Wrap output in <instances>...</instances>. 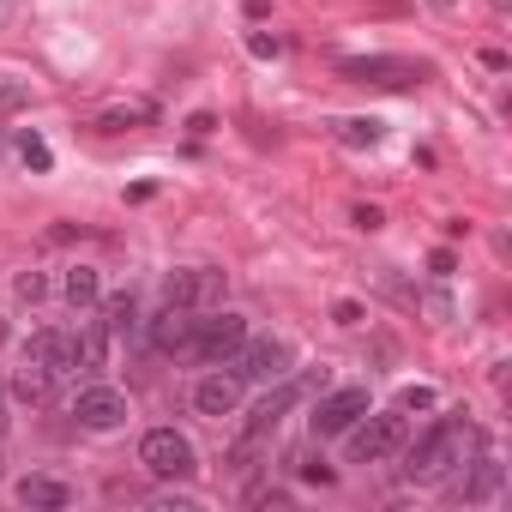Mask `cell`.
Segmentation results:
<instances>
[{
  "instance_id": "obj_1",
  "label": "cell",
  "mask_w": 512,
  "mask_h": 512,
  "mask_svg": "<svg viewBox=\"0 0 512 512\" xmlns=\"http://www.w3.org/2000/svg\"><path fill=\"white\" fill-rule=\"evenodd\" d=\"M470 440H476L470 428H458V422H434L416 446H398V452H404V464H398V470H404L410 482H434V476H446L452 464H464Z\"/></svg>"
},
{
  "instance_id": "obj_2",
  "label": "cell",
  "mask_w": 512,
  "mask_h": 512,
  "mask_svg": "<svg viewBox=\"0 0 512 512\" xmlns=\"http://www.w3.org/2000/svg\"><path fill=\"white\" fill-rule=\"evenodd\" d=\"M344 434H350V458L356 464H380V458H392L410 440V422H404V410H380V416L350 422Z\"/></svg>"
},
{
  "instance_id": "obj_3",
  "label": "cell",
  "mask_w": 512,
  "mask_h": 512,
  "mask_svg": "<svg viewBox=\"0 0 512 512\" xmlns=\"http://www.w3.org/2000/svg\"><path fill=\"white\" fill-rule=\"evenodd\" d=\"M139 464H145L157 482H187V476L199 470V452H193L187 434H175V428H151V434L139 440Z\"/></svg>"
},
{
  "instance_id": "obj_4",
  "label": "cell",
  "mask_w": 512,
  "mask_h": 512,
  "mask_svg": "<svg viewBox=\"0 0 512 512\" xmlns=\"http://www.w3.org/2000/svg\"><path fill=\"white\" fill-rule=\"evenodd\" d=\"M290 344L284 338H247L235 356H229V374L241 380V386H272V380H284L290 374Z\"/></svg>"
},
{
  "instance_id": "obj_5",
  "label": "cell",
  "mask_w": 512,
  "mask_h": 512,
  "mask_svg": "<svg viewBox=\"0 0 512 512\" xmlns=\"http://www.w3.org/2000/svg\"><path fill=\"white\" fill-rule=\"evenodd\" d=\"M241 344H247V320L229 314V308H205L199 326H193V350H187V356H199V362H229Z\"/></svg>"
},
{
  "instance_id": "obj_6",
  "label": "cell",
  "mask_w": 512,
  "mask_h": 512,
  "mask_svg": "<svg viewBox=\"0 0 512 512\" xmlns=\"http://www.w3.org/2000/svg\"><path fill=\"white\" fill-rule=\"evenodd\" d=\"M223 290H229V278H223L217 266H181V272H169V284H163V296H169L175 308H193V314L223 308Z\"/></svg>"
},
{
  "instance_id": "obj_7",
  "label": "cell",
  "mask_w": 512,
  "mask_h": 512,
  "mask_svg": "<svg viewBox=\"0 0 512 512\" xmlns=\"http://www.w3.org/2000/svg\"><path fill=\"white\" fill-rule=\"evenodd\" d=\"M368 416V392L362 386H338V392H326L320 404H314V416H308V428L326 440V434H344L350 422H362Z\"/></svg>"
},
{
  "instance_id": "obj_8",
  "label": "cell",
  "mask_w": 512,
  "mask_h": 512,
  "mask_svg": "<svg viewBox=\"0 0 512 512\" xmlns=\"http://www.w3.org/2000/svg\"><path fill=\"white\" fill-rule=\"evenodd\" d=\"M73 416H79V428H91V434H115V428L127 422V392H115V386H85L79 404H73Z\"/></svg>"
},
{
  "instance_id": "obj_9",
  "label": "cell",
  "mask_w": 512,
  "mask_h": 512,
  "mask_svg": "<svg viewBox=\"0 0 512 512\" xmlns=\"http://www.w3.org/2000/svg\"><path fill=\"white\" fill-rule=\"evenodd\" d=\"M344 73H350L356 85H380V91H410V85H422V67H410V61H386V55L344 61Z\"/></svg>"
},
{
  "instance_id": "obj_10",
  "label": "cell",
  "mask_w": 512,
  "mask_h": 512,
  "mask_svg": "<svg viewBox=\"0 0 512 512\" xmlns=\"http://www.w3.org/2000/svg\"><path fill=\"white\" fill-rule=\"evenodd\" d=\"M302 392H308V386L284 374V380H278V392H266V398H260V410L247 416V428H241V434H260V440H266V434H272V428H278L296 404H302Z\"/></svg>"
},
{
  "instance_id": "obj_11",
  "label": "cell",
  "mask_w": 512,
  "mask_h": 512,
  "mask_svg": "<svg viewBox=\"0 0 512 512\" xmlns=\"http://www.w3.org/2000/svg\"><path fill=\"white\" fill-rule=\"evenodd\" d=\"M193 326H199V314L169 302V308L151 320V344H157L163 356H187V350H193Z\"/></svg>"
},
{
  "instance_id": "obj_12",
  "label": "cell",
  "mask_w": 512,
  "mask_h": 512,
  "mask_svg": "<svg viewBox=\"0 0 512 512\" xmlns=\"http://www.w3.org/2000/svg\"><path fill=\"white\" fill-rule=\"evenodd\" d=\"M193 410H199V416H217V422L235 416V410H241V380H235V374H205V380L193 386Z\"/></svg>"
},
{
  "instance_id": "obj_13",
  "label": "cell",
  "mask_w": 512,
  "mask_h": 512,
  "mask_svg": "<svg viewBox=\"0 0 512 512\" xmlns=\"http://www.w3.org/2000/svg\"><path fill=\"white\" fill-rule=\"evenodd\" d=\"M500 476H506V470H500V458L476 440V470H470V482H458L452 494H458V500H470V506H482V500H494V494H500Z\"/></svg>"
},
{
  "instance_id": "obj_14",
  "label": "cell",
  "mask_w": 512,
  "mask_h": 512,
  "mask_svg": "<svg viewBox=\"0 0 512 512\" xmlns=\"http://www.w3.org/2000/svg\"><path fill=\"white\" fill-rule=\"evenodd\" d=\"M103 362H109V326L91 320L73 332V374H103Z\"/></svg>"
},
{
  "instance_id": "obj_15",
  "label": "cell",
  "mask_w": 512,
  "mask_h": 512,
  "mask_svg": "<svg viewBox=\"0 0 512 512\" xmlns=\"http://www.w3.org/2000/svg\"><path fill=\"white\" fill-rule=\"evenodd\" d=\"M25 356H31V362H43L49 374H73V338H67V332H55V326H43V332H31V344H25Z\"/></svg>"
},
{
  "instance_id": "obj_16",
  "label": "cell",
  "mask_w": 512,
  "mask_h": 512,
  "mask_svg": "<svg viewBox=\"0 0 512 512\" xmlns=\"http://www.w3.org/2000/svg\"><path fill=\"white\" fill-rule=\"evenodd\" d=\"M7 392H13L19 404H49V398H55V374H49L43 362H31V356H25V368H13Z\"/></svg>"
},
{
  "instance_id": "obj_17",
  "label": "cell",
  "mask_w": 512,
  "mask_h": 512,
  "mask_svg": "<svg viewBox=\"0 0 512 512\" xmlns=\"http://www.w3.org/2000/svg\"><path fill=\"white\" fill-rule=\"evenodd\" d=\"M13 494H19V506H37V512H61V506L73 500V488H67L61 476H25Z\"/></svg>"
},
{
  "instance_id": "obj_18",
  "label": "cell",
  "mask_w": 512,
  "mask_h": 512,
  "mask_svg": "<svg viewBox=\"0 0 512 512\" xmlns=\"http://www.w3.org/2000/svg\"><path fill=\"white\" fill-rule=\"evenodd\" d=\"M61 296H67V302H73V308H91V302H97V296H103V278H97V272H91V266H73V272H67V278H61Z\"/></svg>"
},
{
  "instance_id": "obj_19",
  "label": "cell",
  "mask_w": 512,
  "mask_h": 512,
  "mask_svg": "<svg viewBox=\"0 0 512 512\" xmlns=\"http://www.w3.org/2000/svg\"><path fill=\"white\" fill-rule=\"evenodd\" d=\"M332 133H338V145H350V151L380 145V121H368V115H344V121H332Z\"/></svg>"
},
{
  "instance_id": "obj_20",
  "label": "cell",
  "mask_w": 512,
  "mask_h": 512,
  "mask_svg": "<svg viewBox=\"0 0 512 512\" xmlns=\"http://www.w3.org/2000/svg\"><path fill=\"white\" fill-rule=\"evenodd\" d=\"M133 320H139V302H133V290H121V296H109V302H103V326H109V332H127Z\"/></svg>"
},
{
  "instance_id": "obj_21",
  "label": "cell",
  "mask_w": 512,
  "mask_h": 512,
  "mask_svg": "<svg viewBox=\"0 0 512 512\" xmlns=\"http://www.w3.org/2000/svg\"><path fill=\"white\" fill-rule=\"evenodd\" d=\"M13 290H19V302H31V308H37V302L49 296V278H43V272H19V278H13Z\"/></svg>"
},
{
  "instance_id": "obj_22",
  "label": "cell",
  "mask_w": 512,
  "mask_h": 512,
  "mask_svg": "<svg viewBox=\"0 0 512 512\" xmlns=\"http://www.w3.org/2000/svg\"><path fill=\"white\" fill-rule=\"evenodd\" d=\"M145 115H151V109H145V103H133V109H109L97 127H103V133H121V127H133V121H145Z\"/></svg>"
},
{
  "instance_id": "obj_23",
  "label": "cell",
  "mask_w": 512,
  "mask_h": 512,
  "mask_svg": "<svg viewBox=\"0 0 512 512\" xmlns=\"http://www.w3.org/2000/svg\"><path fill=\"white\" fill-rule=\"evenodd\" d=\"M19 151H25V163H31V169H49V145H43L37 133H25V139H19Z\"/></svg>"
},
{
  "instance_id": "obj_24",
  "label": "cell",
  "mask_w": 512,
  "mask_h": 512,
  "mask_svg": "<svg viewBox=\"0 0 512 512\" xmlns=\"http://www.w3.org/2000/svg\"><path fill=\"white\" fill-rule=\"evenodd\" d=\"M398 410H434V392H428V386H404Z\"/></svg>"
},
{
  "instance_id": "obj_25",
  "label": "cell",
  "mask_w": 512,
  "mask_h": 512,
  "mask_svg": "<svg viewBox=\"0 0 512 512\" xmlns=\"http://www.w3.org/2000/svg\"><path fill=\"white\" fill-rule=\"evenodd\" d=\"M302 476H308V482H320V488H326V482H338V476H332V464H326V458H320V464H314V458H302Z\"/></svg>"
},
{
  "instance_id": "obj_26",
  "label": "cell",
  "mask_w": 512,
  "mask_h": 512,
  "mask_svg": "<svg viewBox=\"0 0 512 512\" xmlns=\"http://www.w3.org/2000/svg\"><path fill=\"white\" fill-rule=\"evenodd\" d=\"M247 49H253V55H278V37H266V31H253V37H247Z\"/></svg>"
},
{
  "instance_id": "obj_27",
  "label": "cell",
  "mask_w": 512,
  "mask_h": 512,
  "mask_svg": "<svg viewBox=\"0 0 512 512\" xmlns=\"http://www.w3.org/2000/svg\"><path fill=\"white\" fill-rule=\"evenodd\" d=\"M380 223H386V217H380L374 205H356V229H380Z\"/></svg>"
},
{
  "instance_id": "obj_28",
  "label": "cell",
  "mask_w": 512,
  "mask_h": 512,
  "mask_svg": "<svg viewBox=\"0 0 512 512\" xmlns=\"http://www.w3.org/2000/svg\"><path fill=\"white\" fill-rule=\"evenodd\" d=\"M428 266H434V278H452V266H458V260H452V253H446V247H440V253H434V260H428Z\"/></svg>"
},
{
  "instance_id": "obj_29",
  "label": "cell",
  "mask_w": 512,
  "mask_h": 512,
  "mask_svg": "<svg viewBox=\"0 0 512 512\" xmlns=\"http://www.w3.org/2000/svg\"><path fill=\"white\" fill-rule=\"evenodd\" d=\"M338 326H362V308L356 302H338Z\"/></svg>"
},
{
  "instance_id": "obj_30",
  "label": "cell",
  "mask_w": 512,
  "mask_h": 512,
  "mask_svg": "<svg viewBox=\"0 0 512 512\" xmlns=\"http://www.w3.org/2000/svg\"><path fill=\"white\" fill-rule=\"evenodd\" d=\"M7 404H13V392L0 386V434H7V422H13V416H7Z\"/></svg>"
},
{
  "instance_id": "obj_31",
  "label": "cell",
  "mask_w": 512,
  "mask_h": 512,
  "mask_svg": "<svg viewBox=\"0 0 512 512\" xmlns=\"http://www.w3.org/2000/svg\"><path fill=\"white\" fill-rule=\"evenodd\" d=\"M13 13H19V0H0V25H13Z\"/></svg>"
},
{
  "instance_id": "obj_32",
  "label": "cell",
  "mask_w": 512,
  "mask_h": 512,
  "mask_svg": "<svg viewBox=\"0 0 512 512\" xmlns=\"http://www.w3.org/2000/svg\"><path fill=\"white\" fill-rule=\"evenodd\" d=\"M0 344H7V314H0Z\"/></svg>"
},
{
  "instance_id": "obj_33",
  "label": "cell",
  "mask_w": 512,
  "mask_h": 512,
  "mask_svg": "<svg viewBox=\"0 0 512 512\" xmlns=\"http://www.w3.org/2000/svg\"><path fill=\"white\" fill-rule=\"evenodd\" d=\"M428 7H440V13H446V7H452V0H428Z\"/></svg>"
}]
</instances>
